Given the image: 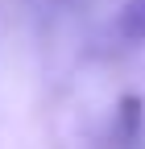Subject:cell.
<instances>
[{"instance_id": "cell-1", "label": "cell", "mask_w": 145, "mask_h": 149, "mask_svg": "<svg viewBox=\"0 0 145 149\" xmlns=\"http://www.w3.org/2000/svg\"><path fill=\"white\" fill-rule=\"evenodd\" d=\"M116 29H120V37H129V42H145V0H124Z\"/></svg>"}, {"instance_id": "cell-2", "label": "cell", "mask_w": 145, "mask_h": 149, "mask_svg": "<svg viewBox=\"0 0 145 149\" xmlns=\"http://www.w3.org/2000/svg\"><path fill=\"white\" fill-rule=\"evenodd\" d=\"M137 128H141V100L129 95V100L120 104V133L133 141V137H137Z\"/></svg>"}]
</instances>
